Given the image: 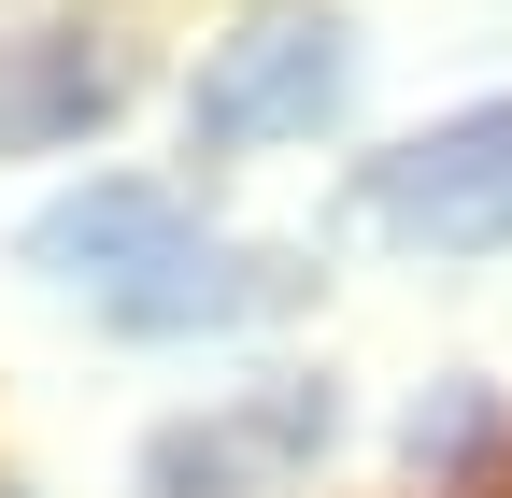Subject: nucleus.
<instances>
[{"instance_id": "1", "label": "nucleus", "mask_w": 512, "mask_h": 498, "mask_svg": "<svg viewBox=\"0 0 512 498\" xmlns=\"http://www.w3.org/2000/svg\"><path fill=\"white\" fill-rule=\"evenodd\" d=\"M328 100H342V15H328V0H271V15H242L200 57L185 129H200L214 157H242V143H299Z\"/></svg>"}, {"instance_id": "2", "label": "nucleus", "mask_w": 512, "mask_h": 498, "mask_svg": "<svg viewBox=\"0 0 512 498\" xmlns=\"http://www.w3.org/2000/svg\"><path fill=\"white\" fill-rule=\"evenodd\" d=\"M370 214L427 242V257H484V242H512V100L484 114H441L427 143H399L370 171Z\"/></svg>"}, {"instance_id": "3", "label": "nucleus", "mask_w": 512, "mask_h": 498, "mask_svg": "<svg viewBox=\"0 0 512 498\" xmlns=\"http://www.w3.org/2000/svg\"><path fill=\"white\" fill-rule=\"evenodd\" d=\"M313 442H328V385H256V399H228V413L157 442V498H242V484L299 470Z\"/></svg>"}, {"instance_id": "4", "label": "nucleus", "mask_w": 512, "mask_h": 498, "mask_svg": "<svg viewBox=\"0 0 512 498\" xmlns=\"http://www.w3.org/2000/svg\"><path fill=\"white\" fill-rule=\"evenodd\" d=\"M157 257H185V200H171V185H86V200H57L29 228V271L100 285V299H128Z\"/></svg>"}, {"instance_id": "5", "label": "nucleus", "mask_w": 512, "mask_h": 498, "mask_svg": "<svg viewBox=\"0 0 512 498\" xmlns=\"http://www.w3.org/2000/svg\"><path fill=\"white\" fill-rule=\"evenodd\" d=\"M128 100V57L86 29H43V43H0V143H72Z\"/></svg>"}, {"instance_id": "6", "label": "nucleus", "mask_w": 512, "mask_h": 498, "mask_svg": "<svg viewBox=\"0 0 512 498\" xmlns=\"http://www.w3.org/2000/svg\"><path fill=\"white\" fill-rule=\"evenodd\" d=\"M285 285H299L285 257H200V242H185V257H157L114 299V328H242V314H271Z\"/></svg>"}]
</instances>
